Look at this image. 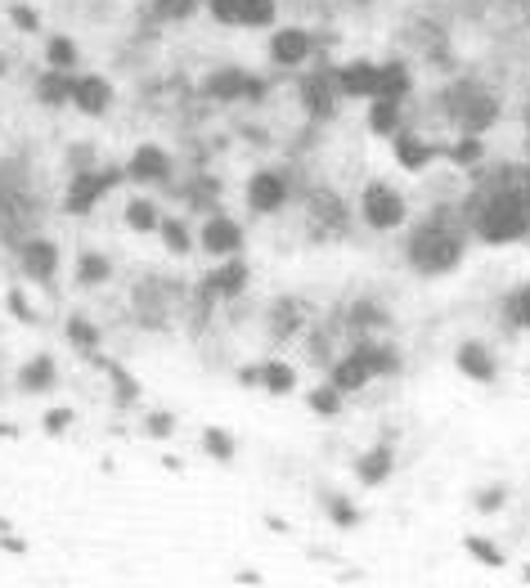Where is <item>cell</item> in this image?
<instances>
[{
    "mask_svg": "<svg viewBox=\"0 0 530 588\" xmlns=\"http://www.w3.org/2000/svg\"><path fill=\"white\" fill-rule=\"evenodd\" d=\"M5 306H10V315H14L19 324H36V310H32V302L23 297L19 287H10V292H5Z\"/></svg>",
    "mask_w": 530,
    "mask_h": 588,
    "instance_id": "obj_25",
    "label": "cell"
},
{
    "mask_svg": "<svg viewBox=\"0 0 530 588\" xmlns=\"http://www.w3.org/2000/svg\"><path fill=\"white\" fill-rule=\"evenodd\" d=\"M54 378H58V369H54V359H50V355H32L23 369H19V387L32 391V396H36V391H50Z\"/></svg>",
    "mask_w": 530,
    "mask_h": 588,
    "instance_id": "obj_9",
    "label": "cell"
},
{
    "mask_svg": "<svg viewBox=\"0 0 530 588\" xmlns=\"http://www.w3.org/2000/svg\"><path fill=\"white\" fill-rule=\"evenodd\" d=\"M126 225L144 234V230H153V225H158V216H153V207H149V202H130V207H126Z\"/></svg>",
    "mask_w": 530,
    "mask_h": 588,
    "instance_id": "obj_23",
    "label": "cell"
},
{
    "mask_svg": "<svg viewBox=\"0 0 530 588\" xmlns=\"http://www.w3.org/2000/svg\"><path fill=\"white\" fill-rule=\"evenodd\" d=\"M36 95H41V104H50V108L68 104V99H73V77H68V72H58V67H50L45 77L36 82Z\"/></svg>",
    "mask_w": 530,
    "mask_h": 588,
    "instance_id": "obj_12",
    "label": "cell"
},
{
    "mask_svg": "<svg viewBox=\"0 0 530 588\" xmlns=\"http://www.w3.org/2000/svg\"><path fill=\"white\" fill-rule=\"evenodd\" d=\"M401 162L405 167H423L427 162V149H423V144H414V139H401Z\"/></svg>",
    "mask_w": 530,
    "mask_h": 588,
    "instance_id": "obj_32",
    "label": "cell"
},
{
    "mask_svg": "<svg viewBox=\"0 0 530 588\" xmlns=\"http://www.w3.org/2000/svg\"><path fill=\"white\" fill-rule=\"evenodd\" d=\"M149 431H153V435H171V418H167V413H153V418H149Z\"/></svg>",
    "mask_w": 530,
    "mask_h": 588,
    "instance_id": "obj_39",
    "label": "cell"
},
{
    "mask_svg": "<svg viewBox=\"0 0 530 588\" xmlns=\"http://www.w3.org/2000/svg\"><path fill=\"white\" fill-rule=\"evenodd\" d=\"M19 265H23V274H27V278L50 283V278L58 274V247H54V243H45V239H32V243H23Z\"/></svg>",
    "mask_w": 530,
    "mask_h": 588,
    "instance_id": "obj_5",
    "label": "cell"
},
{
    "mask_svg": "<svg viewBox=\"0 0 530 588\" xmlns=\"http://www.w3.org/2000/svg\"><path fill=\"white\" fill-rule=\"evenodd\" d=\"M73 104L82 113H104L113 104V86L104 77H73Z\"/></svg>",
    "mask_w": 530,
    "mask_h": 588,
    "instance_id": "obj_7",
    "label": "cell"
},
{
    "mask_svg": "<svg viewBox=\"0 0 530 588\" xmlns=\"http://www.w3.org/2000/svg\"><path fill=\"white\" fill-rule=\"evenodd\" d=\"M369 126H373V130H391V126H395V99H382V95H378V104H373V113H369Z\"/></svg>",
    "mask_w": 530,
    "mask_h": 588,
    "instance_id": "obj_26",
    "label": "cell"
},
{
    "mask_svg": "<svg viewBox=\"0 0 530 588\" xmlns=\"http://www.w3.org/2000/svg\"><path fill=\"white\" fill-rule=\"evenodd\" d=\"M203 445H207V454H216L221 463H225V459H234V440H230L225 431H216V427H207V431H203Z\"/></svg>",
    "mask_w": 530,
    "mask_h": 588,
    "instance_id": "obj_24",
    "label": "cell"
},
{
    "mask_svg": "<svg viewBox=\"0 0 530 588\" xmlns=\"http://www.w3.org/2000/svg\"><path fill=\"white\" fill-rule=\"evenodd\" d=\"M333 521H342V526H351V521H355V512H351V507H342V503H338V507H333Z\"/></svg>",
    "mask_w": 530,
    "mask_h": 588,
    "instance_id": "obj_40",
    "label": "cell"
},
{
    "mask_svg": "<svg viewBox=\"0 0 530 588\" xmlns=\"http://www.w3.org/2000/svg\"><path fill=\"white\" fill-rule=\"evenodd\" d=\"M73 427V409H50L45 413V435H58V431H68Z\"/></svg>",
    "mask_w": 530,
    "mask_h": 588,
    "instance_id": "obj_30",
    "label": "cell"
},
{
    "mask_svg": "<svg viewBox=\"0 0 530 588\" xmlns=\"http://www.w3.org/2000/svg\"><path fill=\"white\" fill-rule=\"evenodd\" d=\"M369 373H373V369H369V359H364V350H360V355H351L347 364H338L333 382H338V391H355V387H360Z\"/></svg>",
    "mask_w": 530,
    "mask_h": 588,
    "instance_id": "obj_16",
    "label": "cell"
},
{
    "mask_svg": "<svg viewBox=\"0 0 530 588\" xmlns=\"http://www.w3.org/2000/svg\"><path fill=\"white\" fill-rule=\"evenodd\" d=\"M203 247L230 256V252L243 247V230L234 225V220H221V216H216V220H207V225H203Z\"/></svg>",
    "mask_w": 530,
    "mask_h": 588,
    "instance_id": "obj_8",
    "label": "cell"
},
{
    "mask_svg": "<svg viewBox=\"0 0 530 588\" xmlns=\"http://www.w3.org/2000/svg\"><path fill=\"white\" fill-rule=\"evenodd\" d=\"M0 548H5V553H19V557L27 553V544H23L19 535H10V530H5V535H0Z\"/></svg>",
    "mask_w": 530,
    "mask_h": 588,
    "instance_id": "obj_38",
    "label": "cell"
},
{
    "mask_svg": "<svg viewBox=\"0 0 530 588\" xmlns=\"http://www.w3.org/2000/svg\"><path fill=\"white\" fill-rule=\"evenodd\" d=\"M104 278H108V261H104V256H95V252H86V256H82V265H77V283H86V287H90V283H104Z\"/></svg>",
    "mask_w": 530,
    "mask_h": 588,
    "instance_id": "obj_21",
    "label": "cell"
},
{
    "mask_svg": "<svg viewBox=\"0 0 530 588\" xmlns=\"http://www.w3.org/2000/svg\"><path fill=\"white\" fill-rule=\"evenodd\" d=\"M243 278H247V270H243V265L234 261V265H225V270H216V274H212L207 283H212L216 292H225V297H234V292L243 287Z\"/></svg>",
    "mask_w": 530,
    "mask_h": 588,
    "instance_id": "obj_20",
    "label": "cell"
},
{
    "mask_svg": "<svg viewBox=\"0 0 530 588\" xmlns=\"http://www.w3.org/2000/svg\"><path fill=\"white\" fill-rule=\"evenodd\" d=\"M212 14L221 23H270L275 19V0H212Z\"/></svg>",
    "mask_w": 530,
    "mask_h": 588,
    "instance_id": "obj_4",
    "label": "cell"
},
{
    "mask_svg": "<svg viewBox=\"0 0 530 588\" xmlns=\"http://www.w3.org/2000/svg\"><path fill=\"white\" fill-rule=\"evenodd\" d=\"M162 239H167L171 252H189V234H184L180 220H162Z\"/></svg>",
    "mask_w": 530,
    "mask_h": 588,
    "instance_id": "obj_27",
    "label": "cell"
},
{
    "mask_svg": "<svg viewBox=\"0 0 530 588\" xmlns=\"http://www.w3.org/2000/svg\"><path fill=\"white\" fill-rule=\"evenodd\" d=\"M468 553H472L477 561H486V566H499V561H503L499 548H490V544H481V539H468Z\"/></svg>",
    "mask_w": 530,
    "mask_h": 588,
    "instance_id": "obj_35",
    "label": "cell"
},
{
    "mask_svg": "<svg viewBox=\"0 0 530 588\" xmlns=\"http://www.w3.org/2000/svg\"><path fill=\"white\" fill-rule=\"evenodd\" d=\"M364 216H369V225H378V230H391V225H401V216H405V202L395 198L391 189L373 184V189L364 193Z\"/></svg>",
    "mask_w": 530,
    "mask_h": 588,
    "instance_id": "obj_6",
    "label": "cell"
},
{
    "mask_svg": "<svg viewBox=\"0 0 530 588\" xmlns=\"http://www.w3.org/2000/svg\"><path fill=\"white\" fill-rule=\"evenodd\" d=\"M306 54H310V36H306V32H297V27L275 32V59H279V63H301Z\"/></svg>",
    "mask_w": 530,
    "mask_h": 588,
    "instance_id": "obj_13",
    "label": "cell"
},
{
    "mask_svg": "<svg viewBox=\"0 0 530 588\" xmlns=\"http://www.w3.org/2000/svg\"><path fill=\"white\" fill-rule=\"evenodd\" d=\"M247 202H252L256 211H275V207L284 202V180H279L275 171H261V176H252Z\"/></svg>",
    "mask_w": 530,
    "mask_h": 588,
    "instance_id": "obj_11",
    "label": "cell"
},
{
    "mask_svg": "<svg viewBox=\"0 0 530 588\" xmlns=\"http://www.w3.org/2000/svg\"><path fill=\"white\" fill-rule=\"evenodd\" d=\"M458 261V239L440 234V230H423L414 239V265L418 270H449Z\"/></svg>",
    "mask_w": 530,
    "mask_h": 588,
    "instance_id": "obj_2",
    "label": "cell"
},
{
    "mask_svg": "<svg viewBox=\"0 0 530 588\" xmlns=\"http://www.w3.org/2000/svg\"><path fill=\"white\" fill-rule=\"evenodd\" d=\"M198 10V0H158V14L162 19H189Z\"/></svg>",
    "mask_w": 530,
    "mask_h": 588,
    "instance_id": "obj_29",
    "label": "cell"
},
{
    "mask_svg": "<svg viewBox=\"0 0 530 588\" xmlns=\"http://www.w3.org/2000/svg\"><path fill=\"white\" fill-rule=\"evenodd\" d=\"M526 579H530V570H526Z\"/></svg>",
    "mask_w": 530,
    "mask_h": 588,
    "instance_id": "obj_43",
    "label": "cell"
},
{
    "mask_svg": "<svg viewBox=\"0 0 530 588\" xmlns=\"http://www.w3.org/2000/svg\"><path fill=\"white\" fill-rule=\"evenodd\" d=\"M14 435H19V427H14V422H0V440H14Z\"/></svg>",
    "mask_w": 530,
    "mask_h": 588,
    "instance_id": "obj_41",
    "label": "cell"
},
{
    "mask_svg": "<svg viewBox=\"0 0 530 588\" xmlns=\"http://www.w3.org/2000/svg\"><path fill=\"white\" fill-rule=\"evenodd\" d=\"M310 404H315V413H338V396L333 391H315Z\"/></svg>",
    "mask_w": 530,
    "mask_h": 588,
    "instance_id": "obj_36",
    "label": "cell"
},
{
    "mask_svg": "<svg viewBox=\"0 0 530 588\" xmlns=\"http://www.w3.org/2000/svg\"><path fill=\"white\" fill-rule=\"evenodd\" d=\"M5 530H10V521H5V517H0V535H5Z\"/></svg>",
    "mask_w": 530,
    "mask_h": 588,
    "instance_id": "obj_42",
    "label": "cell"
},
{
    "mask_svg": "<svg viewBox=\"0 0 530 588\" xmlns=\"http://www.w3.org/2000/svg\"><path fill=\"white\" fill-rule=\"evenodd\" d=\"M342 90H347V95H373V90H378V67L351 63V67L342 72Z\"/></svg>",
    "mask_w": 530,
    "mask_h": 588,
    "instance_id": "obj_15",
    "label": "cell"
},
{
    "mask_svg": "<svg viewBox=\"0 0 530 588\" xmlns=\"http://www.w3.org/2000/svg\"><path fill=\"white\" fill-rule=\"evenodd\" d=\"M45 59H50V67L68 72V67H77V45H73L68 36H50V45H45Z\"/></svg>",
    "mask_w": 530,
    "mask_h": 588,
    "instance_id": "obj_17",
    "label": "cell"
},
{
    "mask_svg": "<svg viewBox=\"0 0 530 588\" xmlns=\"http://www.w3.org/2000/svg\"><path fill=\"white\" fill-rule=\"evenodd\" d=\"M360 476H364L369 485H378V481L386 476V454H369V459H364V467H360Z\"/></svg>",
    "mask_w": 530,
    "mask_h": 588,
    "instance_id": "obj_31",
    "label": "cell"
},
{
    "mask_svg": "<svg viewBox=\"0 0 530 588\" xmlns=\"http://www.w3.org/2000/svg\"><path fill=\"white\" fill-rule=\"evenodd\" d=\"M261 378H265V387H270V391H288L292 387V369H288V364H270Z\"/></svg>",
    "mask_w": 530,
    "mask_h": 588,
    "instance_id": "obj_28",
    "label": "cell"
},
{
    "mask_svg": "<svg viewBox=\"0 0 530 588\" xmlns=\"http://www.w3.org/2000/svg\"><path fill=\"white\" fill-rule=\"evenodd\" d=\"M405 86H409V82H405V67H395V63H391V67H378V90H373V95L395 99V95H405Z\"/></svg>",
    "mask_w": 530,
    "mask_h": 588,
    "instance_id": "obj_18",
    "label": "cell"
},
{
    "mask_svg": "<svg viewBox=\"0 0 530 588\" xmlns=\"http://www.w3.org/2000/svg\"><path fill=\"white\" fill-rule=\"evenodd\" d=\"M162 176H167V153L158 144H140L130 153V180H162Z\"/></svg>",
    "mask_w": 530,
    "mask_h": 588,
    "instance_id": "obj_10",
    "label": "cell"
},
{
    "mask_svg": "<svg viewBox=\"0 0 530 588\" xmlns=\"http://www.w3.org/2000/svg\"><path fill=\"white\" fill-rule=\"evenodd\" d=\"M458 364H463V373H472V378H481V382H490V378H495V369H490V359H486V355H481L477 346H463Z\"/></svg>",
    "mask_w": 530,
    "mask_h": 588,
    "instance_id": "obj_19",
    "label": "cell"
},
{
    "mask_svg": "<svg viewBox=\"0 0 530 588\" xmlns=\"http://www.w3.org/2000/svg\"><path fill=\"white\" fill-rule=\"evenodd\" d=\"M68 341H73V346H82L86 355H95V346H99V333H95L86 319H73V324H68Z\"/></svg>",
    "mask_w": 530,
    "mask_h": 588,
    "instance_id": "obj_22",
    "label": "cell"
},
{
    "mask_svg": "<svg viewBox=\"0 0 530 588\" xmlns=\"http://www.w3.org/2000/svg\"><path fill=\"white\" fill-rule=\"evenodd\" d=\"M10 19H14V27H23V32H36V27H41L36 10H27V5H10Z\"/></svg>",
    "mask_w": 530,
    "mask_h": 588,
    "instance_id": "obj_33",
    "label": "cell"
},
{
    "mask_svg": "<svg viewBox=\"0 0 530 588\" xmlns=\"http://www.w3.org/2000/svg\"><path fill=\"white\" fill-rule=\"evenodd\" d=\"M512 315H517V324H530V287H526L521 297L512 302Z\"/></svg>",
    "mask_w": 530,
    "mask_h": 588,
    "instance_id": "obj_37",
    "label": "cell"
},
{
    "mask_svg": "<svg viewBox=\"0 0 530 588\" xmlns=\"http://www.w3.org/2000/svg\"><path fill=\"white\" fill-rule=\"evenodd\" d=\"M481 234L490 243H508V239H521L526 234V211L517 202H499L481 216Z\"/></svg>",
    "mask_w": 530,
    "mask_h": 588,
    "instance_id": "obj_3",
    "label": "cell"
},
{
    "mask_svg": "<svg viewBox=\"0 0 530 588\" xmlns=\"http://www.w3.org/2000/svg\"><path fill=\"white\" fill-rule=\"evenodd\" d=\"M108 373H113V382H117V400L126 404V400H136V382H130L121 369H117V364H108Z\"/></svg>",
    "mask_w": 530,
    "mask_h": 588,
    "instance_id": "obj_34",
    "label": "cell"
},
{
    "mask_svg": "<svg viewBox=\"0 0 530 588\" xmlns=\"http://www.w3.org/2000/svg\"><path fill=\"white\" fill-rule=\"evenodd\" d=\"M243 90H247V95H256L261 86H256V82H247L243 72H221V77H212V82H207V95H216V99H238Z\"/></svg>",
    "mask_w": 530,
    "mask_h": 588,
    "instance_id": "obj_14",
    "label": "cell"
},
{
    "mask_svg": "<svg viewBox=\"0 0 530 588\" xmlns=\"http://www.w3.org/2000/svg\"><path fill=\"white\" fill-rule=\"evenodd\" d=\"M121 176L117 171H104V176H95V171H82V176H73V184H68V198H63V207H68L73 216H86L113 184H117Z\"/></svg>",
    "mask_w": 530,
    "mask_h": 588,
    "instance_id": "obj_1",
    "label": "cell"
}]
</instances>
